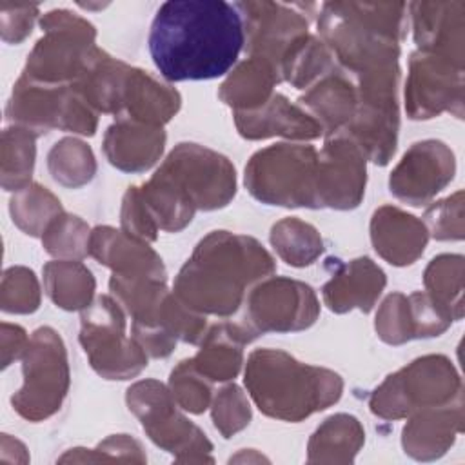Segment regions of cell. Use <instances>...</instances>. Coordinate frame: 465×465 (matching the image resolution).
Wrapping results in <instances>:
<instances>
[{
	"mask_svg": "<svg viewBox=\"0 0 465 465\" xmlns=\"http://www.w3.org/2000/svg\"><path fill=\"white\" fill-rule=\"evenodd\" d=\"M245 45L243 16L223 0L163 2L151 24L149 53L173 82L225 74Z\"/></svg>",
	"mask_w": 465,
	"mask_h": 465,
	"instance_id": "1",
	"label": "cell"
},
{
	"mask_svg": "<svg viewBox=\"0 0 465 465\" xmlns=\"http://www.w3.org/2000/svg\"><path fill=\"white\" fill-rule=\"evenodd\" d=\"M245 383L252 398L271 416L298 420L312 411L325 409L340 398L341 380L338 374L300 365L285 352H252Z\"/></svg>",
	"mask_w": 465,
	"mask_h": 465,
	"instance_id": "2",
	"label": "cell"
},
{
	"mask_svg": "<svg viewBox=\"0 0 465 465\" xmlns=\"http://www.w3.org/2000/svg\"><path fill=\"white\" fill-rule=\"evenodd\" d=\"M234 236L214 232L205 238L191 262L182 269L176 280L178 294L193 309L229 314L234 312L242 300V289L245 282H251L258 274L272 271V258L262 256L252 262H243L262 247L256 245L240 262H227L232 251Z\"/></svg>",
	"mask_w": 465,
	"mask_h": 465,
	"instance_id": "3",
	"label": "cell"
},
{
	"mask_svg": "<svg viewBox=\"0 0 465 465\" xmlns=\"http://www.w3.org/2000/svg\"><path fill=\"white\" fill-rule=\"evenodd\" d=\"M24 360V387L13 405L25 418H45L60 407L67 391V365L60 338L51 329L35 332Z\"/></svg>",
	"mask_w": 465,
	"mask_h": 465,
	"instance_id": "4",
	"label": "cell"
},
{
	"mask_svg": "<svg viewBox=\"0 0 465 465\" xmlns=\"http://www.w3.org/2000/svg\"><path fill=\"white\" fill-rule=\"evenodd\" d=\"M80 341L91 358V365L109 380H125L147 361L140 347L124 338V316L107 296L98 298L84 312Z\"/></svg>",
	"mask_w": 465,
	"mask_h": 465,
	"instance_id": "5",
	"label": "cell"
},
{
	"mask_svg": "<svg viewBox=\"0 0 465 465\" xmlns=\"http://www.w3.org/2000/svg\"><path fill=\"white\" fill-rule=\"evenodd\" d=\"M427 173L452 178V153L440 142L414 143L391 176V193L401 200H407L411 205H421V202L430 198L445 185L443 180Z\"/></svg>",
	"mask_w": 465,
	"mask_h": 465,
	"instance_id": "6",
	"label": "cell"
},
{
	"mask_svg": "<svg viewBox=\"0 0 465 465\" xmlns=\"http://www.w3.org/2000/svg\"><path fill=\"white\" fill-rule=\"evenodd\" d=\"M251 53L287 51L307 35V22L292 7L274 2H240Z\"/></svg>",
	"mask_w": 465,
	"mask_h": 465,
	"instance_id": "7",
	"label": "cell"
},
{
	"mask_svg": "<svg viewBox=\"0 0 465 465\" xmlns=\"http://www.w3.org/2000/svg\"><path fill=\"white\" fill-rule=\"evenodd\" d=\"M383 285L385 274L381 269L369 258H360L323 287V296L327 305L336 312H343L351 307L371 311Z\"/></svg>",
	"mask_w": 465,
	"mask_h": 465,
	"instance_id": "8",
	"label": "cell"
},
{
	"mask_svg": "<svg viewBox=\"0 0 465 465\" xmlns=\"http://www.w3.org/2000/svg\"><path fill=\"white\" fill-rule=\"evenodd\" d=\"M414 38L425 51H436L450 40H463V2H416L409 5Z\"/></svg>",
	"mask_w": 465,
	"mask_h": 465,
	"instance_id": "9",
	"label": "cell"
},
{
	"mask_svg": "<svg viewBox=\"0 0 465 465\" xmlns=\"http://www.w3.org/2000/svg\"><path fill=\"white\" fill-rule=\"evenodd\" d=\"M374 216L378 220H381L391 231H394V236L392 234H372L376 251H380V254L383 258H387L391 263H394V265L412 263V260H416V256L420 252H423V247L427 242L423 225L420 223L414 229L407 231L412 223L418 222L414 216L405 214L398 209H389V207L376 211Z\"/></svg>",
	"mask_w": 465,
	"mask_h": 465,
	"instance_id": "10",
	"label": "cell"
},
{
	"mask_svg": "<svg viewBox=\"0 0 465 465\" xmlns=\"http://www.w3.org/2000/svg\"><path fill=\"white\" fill-rule=\"evenodd\" d=\"M47 292L64 309H80L89 303L94 282L91 272L78 263L56 262L45 267Z\"/></svg>",
	"mask_w": 465,
	"mask_h": 465,
	"instance_id": "11",
	"label": "cell"
},
{
	"mask_svg": "<svg viewBox=\"0 0 465 465\" xmlns=\"http://www.w3.org/2000/svg\"><path fill=\"white\" fill-rule=\"evenodd\" d=\"M218 338V343L209 336V343L196 356V369L211 376L213 380H231L236 376L242 363V349L236 343V334L232 338L218 336V331H213Z\"/></svg>",
	"mask_w": 465,
	"mask_h": 465,
	"instance_id": "12",
	"label": "cell"
},
{
	"mask_svg": "<svg viewBox=\"0 0 465 465\" xmlns=\"http://www.w3.org/2000/svg\"><path fill=\"white\" fill-rule=\"evenodd\" d=\"M5 282L16 287V292H13L11 298L4 300V311L9 312H31L38 307V285L35 280V274L27 269L16 267L9 269L4 274Z\"/></svg>",
	"mask_w": 465,
	"mask_h": 465,
	"instance_id": "13",
	"label": "cell"
},
{
	"mask_svg": "<svg viewBox=\"0 0 465 465\" xmlns=\"http://www.w3.org/2000/svg\"><path fill=\"white\" fill-rule=\"evenodd\" d=\"M171 383H173V394H176L183 409L193 412H202L207 407L209 387L203 381H198L193 374L185 372L183 363L173 371Z\"/></svg>",
	"mask_w": 465,
	"mask_h": 465,
	"instance_id": "14",
	"label": "cell"
},
{
	"mask_svg": "<svg viewBox=\"0 0 465 465\" xmlns=\"http://www.w3.org/2000/svg\"><path fill=\"white\" fill-rule=\"evenodd\" d=\"M2 13V33L5 42H20L24 40L33 27L35 16L38 15L36 5H7L2 4L0 7Z\"/></svg>",
	"mask_w": 465,
	"mask_h": 465,
	"instance_id": "15",
	"label": "cell"
}]
</instances>
